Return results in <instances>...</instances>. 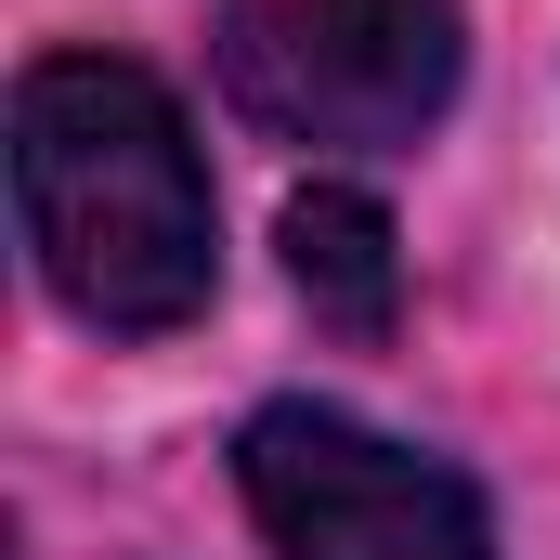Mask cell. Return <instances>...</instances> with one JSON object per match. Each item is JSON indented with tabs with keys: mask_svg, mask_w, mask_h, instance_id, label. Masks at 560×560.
Returning <instances> with one entry per match:
<instances>
[{
	"mask_svg": "<svg viewBox=\"0 0 560 560\" xmlns=\"http://www.w3.org/2000/svg\"><path fill=\"white\" fill-rule=\"evenodd\" d=\"M13 222L39 287L105 339H156L222 287L196 118L131 52H39L13 79Z\"/></svg>",
	"mask_w": 560,
	"mask_h": 560,
	"instance_id": "1",
	"label": "cell"
},
{
	"mask_svg": "<svg viewBox=\"0 0 560 560\" xmlns=\"http://www.w3.org/2000/svg\"><path fill=\"white\" fill-rule=\"evenodd\" d=\"M456 0H235L222 13V92L287 143L392 156L456 105Z\"/></svg>",
	"mask_w": 560,
	"mask_h": 560,
	"instance_id": "2",
	"label": "cell"
},
{
	"mask_svg": "<svg viewBox=\"0 0 560 560\" xmlns=\"http://www.w3.org/2000/svg\"><path fill=\"white\" fill-rule=\"evenodd\" d=\"M235 495L275 560H495L482 495L443 456L339 405H261L235 430Z\"/></svg>",
	"mask_w": 560,
	"mask_h": 560,
	"instance_id": "3",
	"label": "cell"
},
{
	"mask_svg": "<svg viewBox=\"0 0 560 560\" xmlns=\"http://www.w3.org/2000/svg\"><path fill=\"white\" fill-rule=\"evenodd\" d=\"M287 248V287L313 300V326H339V339H392V313H405V248H392V209L365 196V183H300L275 222Z\"/></svg>",
	"mask_w": 560,
	"mask_h": 560,
	"instance_id": "4",
	"label": "cell"
}]
</instances>
